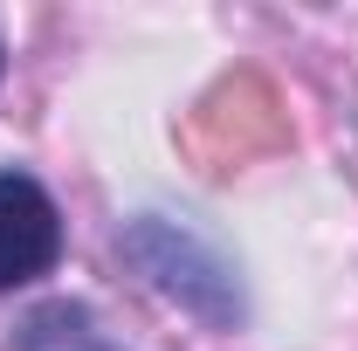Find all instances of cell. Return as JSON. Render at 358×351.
I'll use <instances>...</instances> for the list:
<instances>
[{"mask_svg":"<svg viewBox=\"0 0 358 351\" xmlns=\"http://www.w3.org/2000/svg\"><path fill=\"white\" fill-rule=\"evenodd\" d=\"M62 255V220L55 200L28 173H0V289L48 275Z\"/></svg>","mask_w":358,"mask_h":351,"instance_id":"1","label":"cell"}]
</instances>
